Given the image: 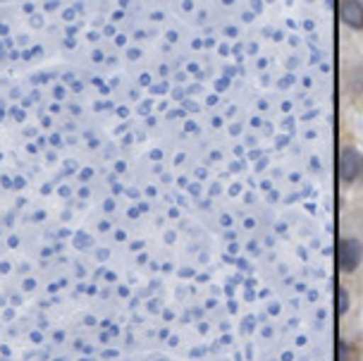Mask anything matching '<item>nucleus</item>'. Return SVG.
I'll list each match as a JSON object with an SVG mask.
<instances>
[{"instance_id": "obj_3", "label": "nucleus", "mask_w": 363, "mask_h": 361, "mask_svg": "<svg viewBox=\"0 0 363 361\" xmlns=\"http://www.w3.org/2000/svg\"><path fill=\"white\" fill-rule=\"evenodd\" d=\"M340 19L349 29L363 31V3L361 0H340Z\"/></svg>"}, {"instance_id": "obj_1", "label": "nucleus", "mask_w": 363, "mask_h": 361, "mask_svg": "<svg viewBox=\"0 0 363 361\" xmlns=\"http://www.w3.org/2000/svg\"><path fill=\"white\" fill-rule=\"evenodd\" d=\"M363 261V244L356 237H345L337 244V266L342 273H354Z\"/></svg>"}, {"instance_id": "obj_2", "label": "nucleus", "mask_w": 363, "mask_h": 361, "mask_svg": "<svg viewBox=\"0 0 363 361\" xmlns=\"http://www.w3.org/2000/svg\"><path fill=\"white\" fill-rule=\"evenodd\" d=\"M361 165H363L361 153L356 151L354 146L342 148L340 160H337V172H340V179H342V182H345V184L356 182V177L361 175Z\"/></svg>"}, {"instance_id": "obj_4", "label": "nucleus", "mask_w": 363, "mask_h": 361, "mask_svg": "<svg viewBox=\"0 0 363 361\" xmlns=\"http://www.w3.org/2000/svg\"><path fill=\"white\" fill-rule=\"evenodd\" d=\"M349 311V294L345 287H337V313Z\"/></svg>"}]
</instances>
